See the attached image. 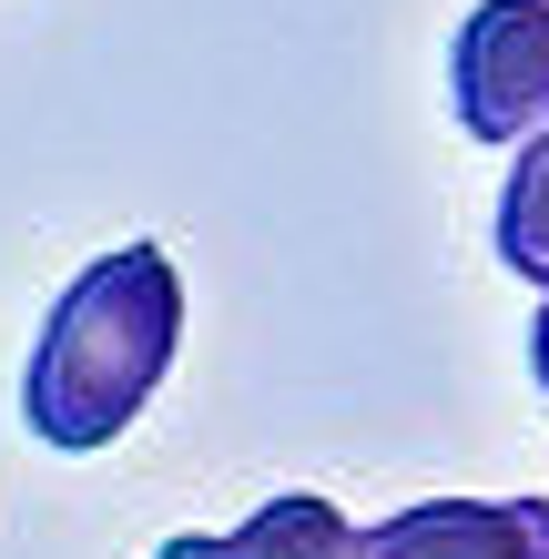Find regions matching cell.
Wrapping results in <instances>:
<instances>
[{
    "instance_id": "obj_5",
    "label": "cell",
    "mask_w": 549,
    "mask_h": 559,
    "mask_svg": "<svg viewBox=\"0 0 549 559\" xmlns=\"http://www.w3.org/2000/svg\"><path fill=\"white\" fill-rule=\"evenodd\" d=\"M499 265L549 285V133L509 143V183H499Z\"/></svg>"
},
{
    "instance_id": "obj_2",
    "label": "cell",
    "mask_w": 549,
    "mask_h": 559,
    "mask_svg": "<svg viewBox=\"0 0 549 559\" xmlns=\"http://www.w3.org/2000/svg\"><path fill=\"white\" fill-rule=\"evenodd\" d=\"M447 103L468 143L549 133V0H478L447 41Z\"/></svg>"
},
{
    "instance_id": "obj_6",
    "label": "cell",
    "mask_w": 549,
    "mask_h": 559,
    "mask_svg": "<svg viewBox=\"0 0 549 559\" xmlns=\"http://www.w3.org/2000/svg\"><path fill=\"white\" fill-rule=\"evenodd\" d=\"M529 367H539V397H549V306L529 316Z\"/></svg>"
},
{
    "instance_id": "obj_4",
    "label": "cell",
    "mask_w": 549,
    "mask_h": 559,
    "mask_svg": "<svg viewBox=\"0 0 549 559\" xmlns=\"http://www.w3.org/2000/svg\"><path fill=\"white\" fill-rule=\"evenodd\" d=\"M153 559H357V519L336 499H315V488H285L244 519V530L224 539H164Z\"/></svg>"
},
{
    "instance_id": "obj_3",
    "label": "cell",
    "mask_w": 549,
    "mask_h": 559,
    "mask_svg": "<svg viewBox=\"0 0 549 559\" xmlns=\"http://www.w3.org/2000/svg\"><path fill=\"white\" fill-rule=\"evenodd\" d=\"M357 559H549V499H417L377 519Z\"/></svg>"
},
{
    "instance_id": "obj_1",
    "label": "cell",
    "mask_w": 549,
    "mask_h": 559,
    "mask_svg": "<svg viewBox=\"0 0 549 559\" xmlns=\"http://www.w3.org/2000/svg\"><path fill=\"white\" fill-rule=\"evenodd\" d=\"M183 346V275L164 245H112L103 265L61 285L41 316V346L21 367V427L61 457L112 448L122 427L153 407V386L174 377Z\"/></svg>"
}]
</instances>
